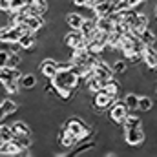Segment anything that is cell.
I'll return each mask as SVG.
<instances>
[{"mask_svg": "<svg viewBox=\"0 0 157 157\" xmlns=\"http://www.w3.org/2000/svg\"><path fill=\"white\" fill-rule=\"evenodd\" d=\"M51 84L55 86V90H71L75 91L80 84V75H78L77 68L73 66L71 70H59L57 75L51 78Z\"/></svg>", "mask_w": 157, "mask_h": 157, "instance_id": "cell-1", "label": "cell"}, {"mask_svg": "<svg viewBox=\"0 0 157 157\" xmlns=\"http://www.w3.org/2000/svg\"><path fill=\"white\" fill-rule=\"evenodd\" d=\"M24 73L17 66H2L0 68V84L7 93H18L20 88V77Z\"/></svg>", "mask_w": 157, "mask_h": 157, "instance_id": "cell-2", "label": "cell"}, {"mask_svg": "<svg viewBox=\"0 0 157 157\" xmlns=\"http://www.w3.org/2000/svg\"><path fill=\"white\" fill-rule=\"evenodd\" d=\"M64 128H66L68 132H71V133L77 137L78 143H84V141H88V139L91 137V128L78 117V115H71V117L66 119Z\"/></svg>", "mask_w": 157, "mask_h": 157, "instance_id": "cell-3", "label": "cell"}, {"mask_svg": "<svg viewBox=\"0 0 157 157\" xmlns=\"http://www.w3.org/2000/svg\"><path fill=\"white\" fill-rule=\"evenodd\" d=\"M128 113H130V108L126 106V102H124L122 99H117V101L110 106V110H108L110 121H112L113 124H117V126H122V122H124V119L128 117Z\"/></svg>", "mask_w": 157, "mask_h": 157, "instance_id": "cell-4", "label": "cell"}, {"mask_svg": "<svg viewBox=\"0 0 157 157\" xmlns=\"http://www.w3.org/2000/svg\"><path fill=\"white\" fill-rule=\"evenodd\" d=\"M26 33V28L24 26H7V28H0V42H6V44H17L20 37Z\"/></svg>", "mask_w": 157, "mask_h": 157, "instance_id": "cell-5", "label": "cell"}, {"mask_svg": "<svg viewBox=\"0 0 157 157\" xmlns=\"http://www.w3.org/2000/svg\"><path fill=\"white\" fill-rule=\"evenodd\" d=\"M117 99L110 93H106L104 90H99L97 93H93V108L97 113H104L106 110H110V106L115 102Z\"/></svg>", "mask_w": 157, "mask_h": 157, "instance_id": "cell-6", "label": "cell"}, {"mask_svg": "<svg viewBox=\"0 0 157 157\" xmlns=\"http://www.w3.org/2000/svg\"><path fill=\"white\" fill-rule=\"evenodd\" d=\"M146 141V132L143 130V126L139 128H132V130H124V143L132 148L141 146Z\"/></svg>", "mask_w": 157, "mask_h": 157, "instance_id": "cell-7", "label": "cell"}, {"mask_svg": "<svg viewBox=\"0 0 157 157\" xmlns=\"http://www.w3.org/2000/svg\"><path fill=\"white\" fill-rule=\"evenodd\" d=\"M62 42H64V46L68 48V49H77V48H82V46H86V37H84V33L80 31V29H71L70 33H66L64 35V39H62Z\"/></svg>", "mask_w": 157, "mask_h": 157, "instance_id": "cell-8", "label": "cell"}, {"mask_svg": "<svg viewBox=\"0 0 157 157\" xmlns=\"http://www.w3.org/2000/svg\"><path fill=\"white\" fill-rule=\"evenodd\" d=\"M93 75L99 78V80H102V82H106L108 78L115 77V73H113V70H112V64H108L104 59H97V62H95V66H93Z\"/></svg>", "mask_w": 157, "mask_h": 157, "instance_id": "cell-9", "label": "cell"}, {"mask_svg": "<svg viewBox=\"0 0 157 157\" xmlns=\"http://www.w3.org/2000/svg\"><path fill=\"white\" fill-rule=\"evenodd\" d=\"M113 9H115L113 0H95L93 6H91V11H93L95 18H99V17H108Z\"/></svg>", "mask_w": 157, "mask_h": 157, "instance_id": "cell-10", "label": "cell"}, {"mask_svg": "<svg viewBox=\"0 0 157 157\" xmlns=\"http://www.w3.org/2000/svg\"><path fill=\"white\" fill-rule=\"evenodd\" d=\"M57 71H59V62L55 59H44L40 62V73H42L44 78L51 80V78L57 75Z\"/></svg>", "mask_w": 157, "mask_h": 157, "instance_id": "cell-11", "label": "cell"}, {"mask_svg": "<svg viewBox=\"0 0 157 157\" xmlns=\"http://www.w3.org/2000/svg\"><path fill=\"white\" fill-rule=\"evenodd\" d=\"M143 66H146L150 71H157V49L154 46H146L143 51Z\"/></svg>", "mask_w": 157, "mask_h": 157, "instance_id": "cell-12", "label": "cell"}, {"mask_svg": "<svg viewBox=\"0 0 157 157\" xmlns=\"http://www.w3.org/2000/svg\"><path fill=\"white\" fill-rule=\"evenodd\" d=\"M26 31H31V33H39L40 29L44 28V20H42V15H26L24 18V24Z\"/></svg>", "mask_w": 157, "mask_h": 157, "instance_id": "cell-13", "label": "cell"}, {"mask_svg": "<svg viewBox=\"0 0 157 157\" xmlns=\"http://www.w3.org/2000/svg\"><path fill=\"white\" fill-rule=\"evenodd\" d=\"M57 141L66 148V150H70V148H75L78 144V139L71 133V132H68L66 128H62L60 132H59V137H57Z\"/></svg>", "mask_w": 157, "mask_h": 157, "instance_id": "cell-14", "label": "cell"}, {"mask_svg": "<svg viewBox=\"0 0 157 157\" xmlns=\"http://www.w3.org/2000/svg\"><path fill=\"white\" fill-rule=\"evenodd\" d=\"M102 90H104L106 93L113 95L115 99H119V95H121V91H122V82L112 77V78H108L106 82H102Z\"/></svg>", "mask_w": 157, "mask_h": 157, "instance_id": "cell-15", "label": "cell"}, {"mask_svg": "<svg viewBox=\"0 0 157 157\" xmlns=\"http://www.w3.org/2000/svg\"><path fill=\"white\" fill-rule=\"evenodd\" d=\"M150 24H152V20H150V13H144V11H139V17H137V22H135V26H133V29H132V33H135V35H139L141 31H144L146 28H150Z\"/></svg>", "mask_w": 157, "mask_h": 157, "instance_id": "cell-16", "label": "cell"}, {"mask_svg": "<svg viewBox=\"0 0 157 157\" xmlns=\"http://www.w3.org/2000/svg\"><path fill=\"white\" fill-rule=\"evenodd\" d=\"M24 150L11 139V141H4V143H0V155H18V154H22Z\"/></svg>", "mask_w": 157, "mask_h": 157, "instance_id": "cell-17", "label": "cell"}, {"mask_svg": "<svg viewBox=\"0 0 157 157\" xmlns=\"http://www.w3.org/2000/svg\"><path fill=\"white\" fill-rule=\"evenodd\" d=\"M80 31L84 33V37L86 40H91L95 35H97V24H95V18H84V22H82V28H80Z\"/></svg>", "mask_w": 157, "mask_h": 157, "instance_id": "cell-18", "label": "cell"}, {"mask_svg": "<svg viewBox=\"0 0 157 157\" xmlns=\"http://www.w3.org/2000/svg\"><path fill=\"white\" fill-rule=\"evenodd\" d=\"M35 44H37V39H35V33H31V31H26L20 40H18V46L22 48V49H26V51H31V49H35Z\"/></svg>", "mask_w": 157, "mask_h": 157, "instance_id": "cell-19", "label": "cell"}, {"mask_svg": "<svg viewBox=\"0 0 157 157\" xmlns=\"http://www.w3.org/2000/svg\"><path fill=\"white\" fill-rule=\"evenodd\" d=\"M86 48H88V51H90L91 55H95V57H101V55H104V51H106V46L97 39L88 40V42H86Z\"/></svg>", "mask_w": 157, "mask_h": 157, "instance_id": "cell-20", "label": "cell"}, {"mask_svg": "<svg viewBox=\"0 0 157 157\" xmlns=\"http://www.w3.org/2000/svg\"><path fill=\"white\" fill-rule=\"evenodd\" d=\"M84 90H86L90 95H93V93H97L99 90H102V80H99L95 75H91V77H88L84 80Z\"/></svg>", "mask_w": 157, "mask_h": 157, "instance_id": "cell-21", "label": "cell"}, {"mask_svg": "<svg viewBox=\"0 0 157 157\" xmlns=\"http://www.w3.org/2000/svg\"><path fill=\"white\" fill-rule=\"evenodd\" d=\"M95 24H97V29H99V31H106V33H112L113 28H115V22L110 18V15H108V17H99V18H95Z\"/></svg>", "mask_w": 157, "mask_h": 157, "instance_id": "cell-22", "label": "cell"}, {"mask_svg": "<svg viewBox=\"0 0 157 157\" xmlns=\"http://www.w3.org/2000/svg\"><path fill=\"white\" fill-rule=\"evenodd\" d=\"M110 64H112V70L115 75H124L128 71V60L124 57H115Z\"/></svg>", "mask_w": 157, "mask_h": 157, "instance_id": "cell-23", "label": "cell"}, {"mask_svg": "<svg viewBox=\"0 0 157 157\" xmlns=\"http://www.w3.org/2000/svg\"><path fill=\"white\" fill-rule=\"evenodd\" d=\"M139 126H143V119L139 117L135 112H130L128 117L124 119V122H122V128L124 130H132V128H139Z\"/></svg>", "mask_w": 157, "mask_h": 157, "instance_id": "cell-24", "label": "cell"}, {"mask_svg": "<svg viewBox=\"0 0 157 157\" xmlns=\"http://www.w3.org/2000/svg\"><path fill=\"white\" fill-rule=\"evenodd\" d=\"M84 18H86V17H82L80 13H68V15H66V24L70 26V29H80Z\"/></svg>", "mask_w": 157, "mask_h": 157, "instance_id": "cell-25", "label": "cell"}, {"mask_svg": "<svg viewBox=\"0 0 157 157\" xmlns=\"http://www.w3.org/2000/svg\"><path fill=\"white\" fill-rule=\"evenodd\" d=\"M122 101L126 102V106L130 108V112H137V110H139V95H137L133 90H130V91L122 97Z\"/></svg>", "mask_w": 157, "mask_h": 157, "instance_id": "cell-26", "label": "cell"}, {"mask_svg": "<svg viewBox=\"0 0 157 157\" xmlns=\"http://www.w3.org/2000/svg\"><path fill=\"white\" fill-rule=\"evenodd\" d=\"M141 113H150L154 112V99L150 95H139V110Z\"/></svg>", "mask_w": 157, "mask_h": 157, "instance_id": "cell-27", "label": "cell"}, {"mask_svg": "<svg viewBox=\"0 0 157 157\" xmlns=\"http://www.w3.org/2000/svg\"><path fill=\"white\" fill-rule=\"evenodd\" d=\"M139 39L143 40V44H144V46H155L157 33L152 29V28H146L144 31H141V33H139Z\"/></svg>", "mask_w": 157, "mask_h": 157, "instance_id": "cell-28", "label": "cell"}, {"mask_svg": "<svg viewBox=\"0 0 157 157\" xmlns=\"http://www.w3.org/2000/svg\"><path fill=\"white\" fill-rule=\"evenodd\" d=\"M11 128H13V133L15 135H29L31 137V126L26 121H17Z\"/></svg>", "mask_w": 157, "mask_h": 157, "instance_id": "cell-29", "label": "cell"}, {"mask_svg": "<svg viewBox=\"0 0 157 157\" xmlns=\"http://www.w3.org/2000/svg\"><path fill=\"white\" fill-rule=\"evenodd\" d=\"M20 86H22L24 90H33V88L37 86V77H35L33 73H24V75L20 77Z\"/></svg>", "mask_w": 157, "mask_h": 157, "instance_id": "cell-30", "label": "cell"}, {"mask_svg": "<svg viewBox=\"0 0 157 157\" xmlns=\"http://www.w3.org/2000/svg\"><path fill=\"white\" fill-rule=\"evenodd\" d=\"M15 137V133H13V128L11 126H6V124H2L0 126V139H2V143L4 141H11Z\"/></svg>", "mask_w": 157, "mask_h": 157, "instance_id": "cell-31", "label": "cell"}, {"mask_svg": "<svg viewBox=\"0 0 157 157\" xmlns=\"http://www.w3.org/2000/svg\"><path fill=\"white\" fill-rule=\"evenodd\" d=\"M2 106H4V110L7 112V115H11V113H15V112L18 110V104H17V102H13V101H9V99H6V101H2Z\"/></svg>", "mask_w": 157, "mask_h": 157, "instance_id": "cell-32", "label": "cell"}, {"mask_svg": "<svg viewBox=\"0 0 157 157\" xmlns=\"http://www.w3.org/2000/svg\"><path fill=\"white\" fill-rule=\"evenodd\" d=\"M28 4H31V6H35V7H39L42 13H46L48 11V0H28Z\"/></svg>", "mask_w": 157, "mask_h": 157, "instance_id": "cell-33", "label": "cell"}, {"mask_svg": "<svg viewBox=\"0 0 157 157\" xmlns=\"http://www.w3.org/2000/svg\"><path fill=\"white\" fill-rule=\"evenodd\" d=\"M93 2H95V0H71V4H73L75 7H88V9H91Z\"/></svg>", "mask_w": 157, "mask_h": 157, "instance_id": "cell-34", "label": "cell"}, {"mask_svg": "<svg viewBox=\"0 0 157 157\" xmlns=\"http://www.w3.org/2000/svg\"><path fill=\"white\" fill-rule=\"evenodd\" d=\"M20 60H22V59H20V55H15V53L11 55V53H9V60H7V66H18V64H20Z\"/></svg>", "mask_w": 157, "mask_h": 157, "instance_id": "cell-35", "label": "cell"}, {"mask_svg": "<svg viewBox=\"0 0 157 157\" xmlns=\"http://www.w3.org/2000/svg\"><path fill=\"white\" fill-rule=\"evenodd\" d=\"M7 60H9V51L0 49V68L2 66H7Z\"/></svg>", "mask_w": 157, "mask_h": 157, "instance_id": "cell-36", "label": "cell"}, {"mask_svg": "<svg viewBox=\"0 0 157 157\" xmlns=\"http://www.w3.org/2000/svg\"><path fill=\"white\" fill-rule=\"evenodd\" d=\"M0 11H11V0H0Z\"/></svg>", "mask_w": 157, "mask_h": 157, "instance_id": "cell-37", "label": "cell"}, {"mask_svg": "<svg viewBox=\"0 0 157 157\" xmlns=\"http://www.w3.org/2000/svg\"><path fill=\"white\" fill-rule=\"evenodd\" d=\"M144 2H146V0H128L130 7H137V9H139V7H141V6H143Z\"/></svg>", "mask_w": 157, "mask_h": 157, "instance_id": "cell-38", "label": "cell"}, {"mask_svg": "<svg viewBox=\"0 0 157 157\" xmlns=\"http://www.w3.org/2000/svg\"><path fill=\"white\" fill-rule=\"evenodd\" d=\"M4 117H7V112L4 110V106H2V102H0V121H2Z\"/></svg>", "mask_w": 157, "mask_h": 157, "instance_id": "cell-39", "label": "cell"}, {"mask_svg": "<svg viewBox=\"0 0 157 157\" xmlns=\"http://www.w3.org/2000/svg\"><path fill=\"white\" fill-rule=\"evenodd\" d=\"M154 17H155V20H157V4H155V7H154Z\"/></svg>", "mask_w": 157, "mask_h": 157, "instance_id": "cell-40", "label": "cell"}, {"mask_svg": "<svg viewBox=\"0 0 157 157\" xmlns=\"http://www.w3.org/2000/svg\"><path fill=\"white\" fill-rule=\"evenodd\" d=\"M121 2H124V0H113V4L117 6V4H121Z\"/></svg>", "mask_w": 157, "mask_h": 157, "instance_id": "cell-41", "label": "cell"}, {"mask_svg": "<svg viewBox=\"0 0 157 157\" xmlns=\"http://www.w3.org/2000/svg\"><path fill=\"white\" fill-rule=\"evenodd\" d=\"M0 143H2V139H0Z\"/></svg>", "mask_w": 157, "mask_h": 157, "instance_id": "cell-42", "label": "cell"}]
</instances>
